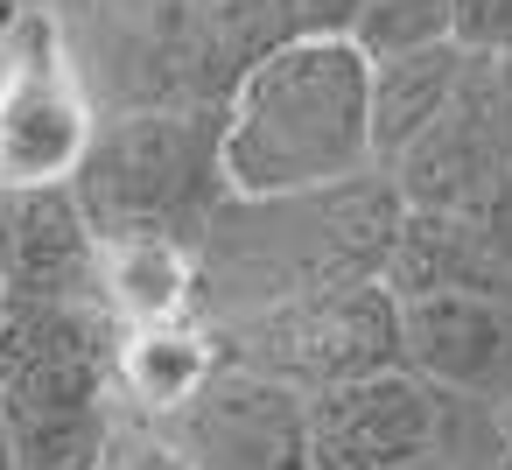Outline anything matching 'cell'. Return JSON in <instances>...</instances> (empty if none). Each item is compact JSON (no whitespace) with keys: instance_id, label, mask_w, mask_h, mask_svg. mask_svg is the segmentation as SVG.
<instances>
[{"instance_id":"cell-9","label":"cell","mask_w":512,"mask_h":470,"mask_svg":"<svg viewBox=\"0 0 512 470\" xmlns=\"http://www.w3.org/2000/svg\"><path fill=\"white\" fill-rule=\"evenodd\" d=\"M120 323L99 302L0 295V407H113Z\"/></svg>"},{"instance_id":"cell-2","label":"cell","mask_w":512,"mask_h":470,"mask_svg":"<svg viewBox=\"0 0 512 470\" xmlns=\"http://www.w3.org/2000/svg\"><path fill=\"white\" fill-rule=\"evenodd\" d=\"M379 176L372 162V64L344 36H295L225 99V190L302 197Z\"/></svg>"},{"instance_id":"cell-8","label":"cell","mask_w":512,"mask_h":470,"mask_svg":"<svg viewBox=\"0 0 512 470\" xmlns=\"http://www.w3.org/2000/svg\"><path fill=\"white\" fill-rule=\"evenodd\" d=\"M155 428L197 470H316L309 400L295 386L267 379V372H246V365H218Z\"/></svg>"},{"instance_id":"cell-6","label":"cell","mask_w":512,"mask_h":470,"mask_svg":"<svg viewBox=\"0 0 512 470\" xmlns=\"http://www.w3.org/2000/svg\"><path fill=\"white\" fill-rule=\"evenodd\" d=\"M99 134V106L78 78L64 22L29 8L22 29L0 50V190H43L85 169Z\"/></svg>"},{"instance_id":"cell-1","label":"cell","mask_w":512,"mask_h":470,"mask_svg":"<svg viewBox=\"0 0 512 470\" xmlns=\"http://www.w3.org/2000/svg\"><path fill=\"white\" fill-rule=\"evenodd\" d=\"M407 204L386 176H358L302 197H225L197 239V316L232 323L295 295L379 281Z\"/></svg>"},{"instance_id":"cell-15","label":"cell","mask_w":512,"mask_h":470,"mask_svg":"<svg viewBox=\"0 0 512 470\" xmlns=\"http://www.w3.org/2000/svg\"><path fill=\"white\" fill-rule=\"evenodd\" d=\"M463 71H470V50H456V43L372 64V162H379V176L456 106Z\"/></svg>"},{"instance_id":"cell-12","label":"cell","mask_w":512,"mask_h":470,"mask_svg":"<svg viewBox=\"0 0 512 470\" xmlns=\"http://www.w3.org/2000/svg\"><path fill=\"white\" fill-rule=\"evenodd\" d=\"M505 141H498V120H491V85H484V57H470L463 71V92L456 106L386 169V183L400 190L407 211H463L470 197H484L498 176H505Z\"/></svg>"},{"instance_id":"cell-24","label":"cell","mask_w":512,"mask_h":470,"mask_svg":"<svg viewBox=\"0 0 512 470\" xmlns=\"http://www.w3.org/2000/svg\"><path fill=\"white\" fill-rule=\"evenodd\" d=\"M484 85H491V120H498L505 162H512V57H484Z\"/></svg>"},{"instance_id":"cell-17","label":"cell","mask_w":512,"mask_h":470,"mask_svg":"<svg viewBox=\"0 0 512 470\" xmlns=\"http://www.w3.org/2000/svg\"><path fill=\"white\" fill-rule=\"evenodd\" d=\"M190 15H197L204 57H211V78H218L225 99L239 92V78L253 64H267L274 50H288L302 36L295 0H190Z\"/></svg>"},{"instance_id":"cell-13","label":"cell","mask_w":512,"mask_h":470,"mask_svg":"<svg viewBox=\"0 0 512 470\" xmlns=\"http://www.w3.org/2000/svg\"><path fill=\"white\" fill-rule=\"evenodd\" d=\"M218 365H225V351H218V330H211L204 316L120 330V358H113V393L127 400L120 414L162 421V414H176Z\"/></svg>"},{"instance_id":"cell-23","label":"cell","mask_w":512,"mask_h":470,"mask_svg":"<svg viewBox=\"0 0 512 470\" xmlns=\"http://www.w3.org/2000/svg\"><path fill=\"white\" fill-rule=\"evenodd\" d=\"M295 8H302V36H344L351 43L365 0H295Z\"/></svg>"},{"instance_id":"cell-18","label":"cell","mask_w":512,"mask_h":470,"mask_svg":"<svg viewBox=\"0 0 512 470\" xmlns=\"http://www.w3.org/2000/svg\"><path fill=\"white\" fill-rule=\"evenodd\" d=\"M15 470H99L120 407H0Z\"/></svg>"},{"instance_id":"cell-10","label":"cell","mask_w":512,"mask_h":470,"mask_svg":"<svg viewBox=\"0 0 512 470\" xmlns=\"http://www.w3.org/2000/svg\"><path fill=\"white\" fill-rule=\"evenodd\" d=\"M99 232L71 183L0 190V295L99 302Z\"/></svg>"},{"instance_id":"cell-22","label":"cell","mask_w":512,"mask_h":470,"mask_svg":"<svg viewBox=\"0 0 512 470\" xmlns=\"http://www.w3.org/2000/svg\"><path fill=\"white\" fill-rule=\"evenodd\" d=\"M449 8H456V50L512 57V0H449Z\"/></svg>"},{"instance_id":"cell-21","label":"cell","mask_w":512,"mask_h":470,"mask_svg":"<svg viewBox=\"0 0 512 470\" xmlns=\"http://www.w3.org/2000/svg\"><path fill=\"white\" fill-rule=\"evenodd\" d=\"M456 218H463V225L477 232V246L491 253V267H498V274L512 281V169H505V176H498V183H491L484 197H470V204H463Z\"/></svg>"},{"instance_id":"cell-3","label":"cell","mask_w":512,"mask_h":470,"mask_svg":"<svg viewBox=\"0 0 512 470\" xmlns=\"http://www.w3.org/2000/svg\"><path fill=\"white\" fill-rule=\"evenodd\" d=\"M71 190H78L99 246H120V239L197 246L232 197L225 190V106L99 120Z\"/></svg>"},{"instance_id":"cell-19","label":"cell","mask_w":512,"mask_h":470,"mask_svg":"<svg viewBox=\"0 0 512 470\" xmlns=\"http://www.w3.org/2000/svg\"><path fill=\"white\" fill-rule=\"evenodd\" d=\"M351 43L365 50V64L414 57V50L456 43V8H449V0H365Z\"/></svg>"},{"instance_id":"cell-5","label":"cell","mask_w":512,"mask_h":470,"mask_svg":"<svg viewBox=\"0 0 512 470\" xmlns=\"http://www.w3.org/2000/svg\"><path fill=\"white\" fill-rule=\"evenodd\" d=\"M57 22L99 120L225 106L190 0H71V15Z\"/></svg>"},{"instance_id":"cell-20","label":"cell","mask_w":512,"mask_h":470,"mask_svg":"<svg viewBox=\"0 0 512 470\" xmlns=\"http://www.w3.org/2000/svg\"><path fill=\"white\" fill-rule=\"evenodd\" d=\"M99 470H197L183 449H169V435L155 428V421H134V414H120L113 421V442H106V456H99Z\"/></svg>"},{"instance_id":"cell-25","label":"cell","mask_w":512,"mask_h":470,"mask_svg":"<svg viewBox=\"0 0 512 470\" xmlns=\"http://www.w3.org/2000/svg\"><path fill=\"white\" fill-rule=\"evenodd\" d=\"M36 8V0H0V50H8V36L22 29V15Z\"/></svg>"},{"instance_id":"cell-4","label":"cell","mask_w":512,"mask_h":470,"mask_svg":"<svg viewBox=\"0 0 512 470\" xmlns=\"http://www.w3.org/2000/svg\"><path fill=\"white\" fill-rule=\"evenodd\" d=\"M225 365L267 372L281 386H295L302 400L400 372L407 365V337H400V302L386 295V281H358V288H323V295H295L232 323H211Z\"/></svg>"},{"instance_id":"cell-16","label":"cell","mask_w":512,"mask_h":470,"mask_svg":"<svg viewBox=\"0 0 512 470\" xmlns=\"http://www.w3.org/2000/svg\"><path fill=\"white\" fill-rule=\"evenodd\" d=\"M99 309L120 330L197 316V246L176 239H120L99 253Z\"/></svg>"},{"instance_id":"cell-14","label":"cell","mask_w":512,"mask_h":470,"mask_svg":"<svg viewBox=\"0 0 512 470\" xmlns=\"http://www.w3.org/2000/svg\"><path fill=\"white\" fill-rule=\"evenodd\" d=\"M386 295L393 302H428V295H512V281L491 267L477 232L456 211H407L393 260H386Z\"/></svg>"},{"instance_id":"cell-11","label":"cell","mask_w":512,"mask_h":470,"mask_svg":"<svg viewBox=\"0 0 512 470\" xmlns=\"http://www.w3.org/2000/svg\"><path fill=\"white\" fill-rule=\"evenodd\" d=\"M407 372L456 400L512 393V295H428L400 302Z\"/></svg>"},{"instance_id":"cell-7","label":"cell","mask_w":512,"mask_h":470,"mask_svg":"<svg viewBox=\"0 0 512 470\" xmlns=\"http://www.w3.org/2000/svg\"><path fill=\"white\" fill-rule=\"evenodd\" d=\"M470 400L428 386L421 372H379L309 400L316 470H456Z\"/></svg>"},{"instance_id":"cell-26","label":"cell","mask_w":512,"mask_h":470,"mask_svg":"<svg viewBox=\"0 0 512 470\" xmlns=\"http://www.w3.org/2000/svg\"><path fill=\"white\" fill-rule=\"evenodd\" d=\"M0 470H15V449H8V421H0Z\"/></svg>"}]
</instances>
